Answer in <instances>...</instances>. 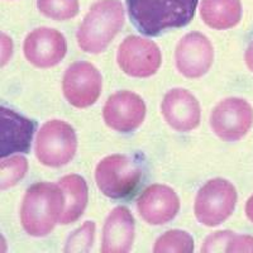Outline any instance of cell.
I'll return each instance as SVG.
<instances>
[{
	"label": "cell",
	"instance_id": "obj_1",
	"mask_svg": "<svg viewBox=\"0 0 253 253\" xmlns=\"http://www.w3.org/2000/svg\"><path fill=\"white\" fill-rule=\"evenodd\" d=\"M133 24L139 32L157 37L171 28H181L191 22L198 0H126Z\"/></svg>",
	"mask_w": 253,
	"mask_h": 253
},
{
	"label": "cell",
	"instance_id": "obj_2",
	"mask_svg": "<svg viewBox=\"0 0 253 253\" xmlns=\"http://www.w3.org/2000/svg\"><path fill=\"white\" fill-rule=\"evenodd\" d=\"M66 205L60 185L37 182L27 190L22 204V224L29 236L44 237L61 220Z\"/></svg>",
	"mask_w": 253,
	"mask_h": 253
},
{
	"label": "cell",
	"instance_id": "obj_3",
	"mask_svg": "<svg viewBox=\"0 0 253 253\" xmlns=\"http://www.w3.org/2000/svg\"><path fill=\"white\" fill-rule=\"evenodd\" d=\"M124 24V8L119 0H100L90 8L78 31V43L87 53L105 51Z\"/></svg>",
	"mask_w": 253,
	"mask_h": 253
},
{
	"label": "cell",
	"instance_id": "obj_4",
	"mask_svg": "<svg viewBox=\"0 0 253 253\" xmlns=\"http://www.w3.org/2000/svg\"><path fill=\"white\" fill-rule=\"evenodd\" d=\"M95 178L104 195L112 199H123L137 189L141 182L142 170L129 156L113 155L99 162Z\"/></svg>",
	"mask_w": 253,
	"mask_h": 253
},
{
	"label": "cell",
	"instance_id": "obj_5",
	"mask_svg": "<svg viewBox=\"0 0 253 253\" xmlns=\"http://www.w3.org/2000/svg\"><path fill=\"white\" fill-rule=\"evenodd\" d=\"M78 148L76 133L63 121H48L42 126L36 141V156L44 166L60 167L71 161Z\"/></svg>",
	"mask_w": 253,
	"mask_h": 253
},
{
	"label": "cell",
	"instance_id": "obj_6",
	"mask_svg": "<svg viewBox=\"0 0 253 253\" xmlns=\"http://www.w3.org/2000/svg\"><path fill=\"white\" fill-rule=\"evenodd\" d=\"M236 204V187L224 178H213L199 190L194 210L202 224L215 227L232 215Z\"/></svg>",
	"mask_w": 253,
	"mask_h": 253
},
{
	"label": "cell",
	"instance_id": "obj_7",
	"mask_svg": "<svg viewBox=\"0 0 253 253\" xmlns=\"http://www.w3.org/2000/svg\"><path fill=\"white\" fill-rule=\"evenodd\" d=\"M119 66L133 78H150L161 66V51L152 41L129 36L119 46L117 56Z\"/></svg>",
	"mask_w": 253,
	"mask_h": 253
},
{
	"label": "cell",
	"instance_id": "obj_8",
	"mask_svg": "<svg viewBox=\"0 0 253 253\" xmlns=\"http://www.w3.org/2000/svg\"><path fill=\"white\" fill-rule=\"evenodd\" d=\"M253 122V109L243 99L228 98L214 108L210 126L219 138L234 142L247 134Z\"/></svg>",
	"mask_w": 253,
	"mask_h": 253
},
{
	"label": "cell",
	"instance_id": "obj_9",
	"mask_svg": "<svg viewBox=\"0 0 253 253\" xmlns=\"http://www.w3.org/2000/svg\"><path fill=\"white\" fill-rule=\"evenodd\" d=\"M103 86L100 72L89 62H76L63 76V94L71 105L86 108L98 100Z\"/></svg>",
	"mask_w": 253,
	"mask_h": 253
},
{
	"label": "cell",
	"instance_id": "obj_10",
	"mask_svg": "<svg viewBox=\"0 0 253 253\" xmlns=\"http://www.w3.org/2000/svg\"><path fill=\"white\" fill-rule=\"evenodd\" d=\"M175 57L176 66L182 75L190 79L202 78L213 63L214 49L208 37L193 32L180 40Z\"/></svg>",
	"mask_w": 253,
	"mask_h": 253
},
{
	"label": "cell",
	"instance_id": "obj_11",
	"mask_svg": "<svg viewBox=\"0 0 253 253\" xmlns=\"http://www.w3.org/2000/svg\"><path fill=\"white\" fill-rule=\"evenodd\" d=\"M104 121L114 130L128 133L137 129L146 117V105L132 91L115 92L104 107Z\"/></svg>",
	"mask_w": 253,
	"mask_h": 253
},
{
	"label": "cell",
	"instance_id": "obj_12",
	"mask_svg": "<svg viewBox=\"0 0 253 253\" xmlns=\"http://www.w3.org/2000/svg\"><path fill=\"white\" fill-rule=\"evenodd\" d=\"M67 51L66 40L56 29L37 28L24 41V55L27 60L41 69L56 66L65 57Z\"/></svg>",
	"mask_w": 253,
	"mask_h": 253
},
{
	"label": "cell",
	"instance_id": "obj_13",
	"mask_svg": "<svg viewBox=\"0 0 253 253\" xmlns=\"http://www.w3.org/2000/svg\"><path fill=\"white\" fill-rule=\"evenodd\" d=\"M137 208L147 223L161 225L175 218L180 209V202L171 187L157 184L144 190L139 196Z\"/></svg>",
	"mask_w": 253,
	"mask_h": 253
},
{
	"label": "cell",
	"instance_id": "obj_14",
	"mask_svg": "<svg viewBox=\"0 0 253 253\" xmlns=\"http://www.w3.org/2000/svg\"><path fill=\"white\" fill-rule=\"evenodd\" d=\"M162 114L167 124L178 132H189L200 123L198 99L185 89H172L165 95Z\"/></svg>",
	"mask_w": 253,
	"mask_h": 253
},
{
	"label": "cell",
	"instance_id": "obj_15",
	"mask_svg": "<svg viewBox=\"0 0 253 253\" xmlns=\"http://www.w3.org/2000/svg\"><path fill=\"white\" fill-rule=\"evenodd\" d=\"M134 239V219L124 207L113 210L103 228V253L128 252Z\"/></svg>",
	"mask_w": 253,
	"mask_h": 253
},
{
	"label": "cell",
	"instance_id": "obj_16",
	"mask_svg": "<svg viewBox=\"0 0 253 253\" xmlns=\"http://www.w3.org/2000/svg\"><path fill=\"white\" fill-rule=\"evenodd\" d=\"M3 118V138H1V157L15 152H27L31 146L36 123L24 118L5 107H1Z\"/></svg>",
	"mask_w": 253,
	"mask_h": 253
},
{
	"label": "cell",
	"instance_id": "obj_17",
	"mask_svg": "<svg viewBox=\"0 0 253 253\" xmlns=\"http://www.w3.org/2000/svg\"><path fill=\"white\" fill-rule=\"evenodd\" d=\"M202 18L207 26L214 29L233 28L242 18L239 0H203Z\"/></svg>",
	"mask_w": 253,
	"mask_h": 253
},
{
	"label": "cell",
	"instance_id": "obj_18",
	"mask_svg": "<svg viewBox=\"0 0 253 253\" xmlns=\"http://www.w3.org/2000/svg\"><path fill=\"white\" fill-rule=\"evenodd\" d=\"M61 189L65 193L66 205L61 216V224H70L83 215L87 205V184L79 175H67L60 180Z\"/></svg>",
	"mask_w": 253,
	"mask_h": 253
},
{
	"label": "cell",
	"instance_id": "obj_19",
	"mask_svg": "<svg viewBox=\"0 0 253 253\" xmlns=\"http://www.w3.org/2000/svg\"><path fill=\"white\" fill-rule=\"evenodd\" d=\"M194 239L185 230H169L156 242L153 252H193Z\"/></svg>",
	"mask_w": 253,
	"mask_h": 253
},
{
	"label": "cell",
	"instance_id": "obj_20",
	"mask_svg": "<svg viewBox=\"0 0 253 253\" xmlns=\"http://www.w3.org/2000/svg\"><path fill=\"white\" fill-rule=\"evenodd\" d=\"M40 12L55 20H67L78 15V0H37Z\"/></svg>",
	"mask_w": 253,
	"mask_h": 253
},
{
	"label": "cell",
	"instance_id": "obj_21",
	"mask_svg": "<svg viewBox=\"0 0 253 253\" xmlns=\"http://www.w3.org/2000/svg\"><path fill=\"white\" fill-rule=\"evenodd\" d=\"M28 164L27 160L22 156H15V157L9 158L1 161V173H0V182H1V189H8L17 184L20 178H23L26 175Z\"/></svg>",
	"mask_w": 253,
	"mask_h": 253
},
{
	"label": "cell",
	"instance_id": "obj_22",
	"mask_svg": "<svg viewBox=\"0 0 253 253\" xmlns=\"http://www.w3.org/2000/svg\"><path fill=\"white\" fill-rule=\"evenodd\" d=\"M95 234V223L86 221L83 227L76 229L66 243L65 252H87L92 247Z\"/></svg>",
	"mask_w": 253,
	"mask_h": 253
},
{
	"label": "cell",
	"instance_id": "obj_23",
	"mask_svg": "<svg viewBox=\"0 0 253 253\" xmlns=\"http://www.w3.org/2000/svg\"><path fill=\"white\" fill-rule=\"evenodd\" d=\"M233 236V232H228V230L216 232L215 234H211L210 237H208L203 251L204 252H227V247Z\"/></svg>",
	"mask_w": 253,
	"mask_h": 253
},
{
	"label": "cell",
	"instance_id": "obj_24",
	"mask_svg": "<svg viewBox=\"0 0 253 253\" xmlns=\"http://www.w3.org/2000/svg\"><path fill=\"white\" fill-rule=\"evenodd\" d=\"M227 252H253V237L234 234L228 245Z\"/></svg>",
	"mask_w": 253,
	"mask_h": 253
},
{
	"label": "cell",
	"instance_id": "obj_25",
	"mask_svg": "<svg viewBox=\"0 0 253 253\" xmlns=\"http://www.w3.org/2000/svg\"><path fill=\"white\" fill-rule=\"evenodd\" d=\"M246 63H247L248 69L253 72V43H251L246 51Z\"/></svg>",
	"mask_w": 253,
	"mask_h": 253
},
{
	"label": "cell",
	"instance_id": "obj_26",
	"mask_svg": "<svg viewBox=\"0 0 253 253\" xmlns=\"http://www.w3.org/2000/svg\"><path fill=\"white\" fill-rule=\"evenodd\" d=\"M246 214H247L248 219L253 221V195L248 199L247 204H246Z\"/></svg>",
	"mask_w": 253,
	"mask_h": 253
}]
</instances>
